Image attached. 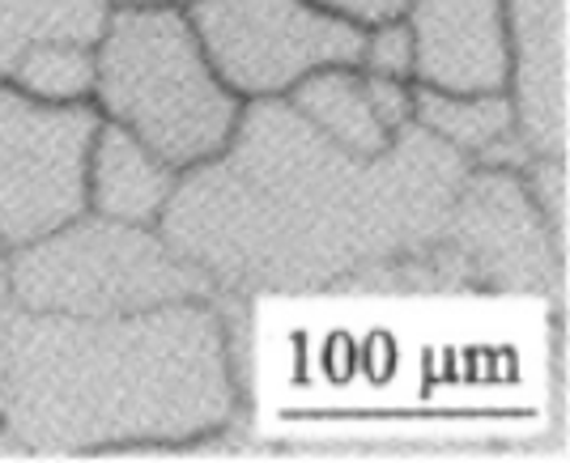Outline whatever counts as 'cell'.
Instances as JSON below:
<instances>
[{
	"label": "cell",
	"instance_id": "6",
	"mask_svg": "<svg viewBox=\"0 0 570 463\" xmlns=\"http://www.w3.org/2000/svg\"><path fill=\"white\" fill-rule=\"evenodd\" d=\"M205 60L226 90L285 98L307 72L357 65L366 30L311 0H184Z\"/></svg>",
	"mask_w": 570,
	"mask_h": 463
},
{
	"label": "cell",
	"instance_id": "20",
	"mask_svg": "<svg viewBox=\"0 0 570 463\" xmlns=\"http://www.w3.org/2000/svg\"><path fill=\"white\" fill-rule=\"evenodd\" d=\"M13 302V277H9V247L0 243V311H9Z\"/></svg>",
	"mask_w": 570,
	"mask_h": 463
},
{
	"label": "cell",
	"instance_id": "15",
	"mask_svg": "<svg viewBox=\"0 0 570 463\" xmlns=\"http://www.w3.org/2000/svg\"><path fill=\"white\" fill-rule=\"evenodd\" d=\"M523 187L532 196V205L546 221L549 238L558 255L567 259V243H570V166L567 158H528L523 162Z\"/></svg>",
	"mask_w": 570,
	"mask_h": 463
},
{
	"label": "cell",
	"instance_id": "11",
	"mask_svg": "<svg viewBox=\"0 0 570 463\" xmlns=\"http://www.w3.org/2000/svg\"><path fill=\"white\" fill-rule=\"evenodd\" d=\"M413 124L448 140L476 166H515L523 170L528 158H537L523 145L515 128V102L511 90L499 93H448L413 86Z\"/></svg>",
	"mask_w": 570,
	"mask_h": 463
},
{
	"label": "cell",
	"instance_id": "4",
	"mask_svg": "<svg viewBox=\"0 0 570 463\" xmlns=\"http://www.w3.org/2000/svg\"><path fill=\"white\" fill-rule=\"evenodd\" d=\"M9 277V306L77 319L137 315L188 298H222L200 268L170 252L158 226L111 221L90 209L60 230L13 247Z\"/></svg>",
	"mask_w": 570,
	"mask_h": 463
},
{
	"label": "cell",
	"instance_id": "9",
	"mask_svg": "<svg viewBox=\"0 0 570 463\" xmlns=\"http://www.w3.org/2000/svg\"><path fill=\"white\" fill-rule=\"evenodd\" d=\"M515 128L537 158L570 154V0H502Z\"/></svg>",
	"mask_w": 570,
	"mask_h": 463
},
{
	"label": "cell",
	"instance_id": "7",
	"mask_svg": "<svg viewBox=\"0 0 570 463\" xmlns=\"http://www.w3.org/2000/svg\"><path fill=\"white\" fill-rule=\"evenodd\" d=\"M95 102H43L0 81V243L13 252L69 226L86 205Z\"/></svg>",
	"mask_w": 570,
	"mask_h": 463
},
{
	"label": "cell",
	"instance_id": "5",
	"mask_svg": "<svg viewBox=\"0 0 570 463\" xmlns=\"http://www.w3.org/2000/svg\"><path fill=\"white\" fill-rule=\"evenodd\" d=\"M562 294L567 259L515 166H469L452 217L426 252L404 255L366 280L362 294Z\"/></svg>",
	"mask_w": 570,
	"mask_h": 463
},
{
	"label": "cell",
	"instance_id": "22",
	"mask_svg": "<svg viewBox=\"0 0 570 463\" xmlns=\"http://www.w3.org/2000/svg\"><path fill=\"white\" fill-rule=\"evenodd\" d=\"M179 4H184V0H179Z\"/></svg>",
	"mask_w": 570,
	"mask_h": 463
},
{
	"label": "cell",
	"instance_id": "2",
	"mask_svg": "<svg viewBox=\"0 0 570 463\" xmlns=\"http://www.w3.org/2000/svg\"><path fill=\"white\" fill-rule=\"evenodd\" d=\"M4 439L26 455L179 451L230 430L238 378L217 298L77 319L4 311Z\"/></svg>",
	"mask_w": 570,
	"mask_h": 463
},
{
	"label": "cell",
	"instance_id": "17",
	"mask_svg": "<svg viewBox=\"0 0 570 463\" xmlns=\"http://www.w3.org/2000/svg\"><path fill=\"white\" fill-rule=\"evenodd\" d=\"M366 81V98L375 107V116L387 132H401L404 124L413 119V81H396V77H380V72L362 69Z\"/></svg>",
	"mask_w": 570,
	"mask_h": 463
},
{
	"label": "cell",
	"instance_id": "16",
	"mask_svg": "<svg viewBox=\"0 0 570 463\" xmlns=\"http://www.w3.org/2000/svg\"><path fill=\"white\" fill-rule=\"evenodd\" d=\"M357 69L396 77V81H413V35H409V22L392 18V22L366 26Z\"/></svg>",
	"mask_w": 570,
	"mask_h": 463
},
{
	"label": "cell",
	"instance_id": "14",
	"mask_svg": "<svg viewBox=\"0 0 570 463\" xmlns=\"http://www.w3.org/2000/svg\"><path fill=\"white\" fill-rule=\"evenodd\" d=\"M18 90L35 93L43 102H90L95 93V47L69 39L30 43L9 72Z\"/></svg>",
	"mask_w": 570,
	"mask_h": 463
},
{
	"label": "cell",
	"instance_id": "12",
	"mask_svg": "<svg viewBox=\"0 0 570 463\" xmlns=\"http://www.w3.org/2000/svg\"><path fill=\"white\" fill-rule=\"evenodd\" d=\"M285 102L307 124H315L328 140H336L341 149L362 154V158L383 154L392 145V137H396L375 116L357 65H328V69L307 72L294 90L285 93Z\"/></svg>",
	"mask_w": 570,
	"mask_h": 463
},
{
	"label": "cell",
	"instance_id": "13",
	"mask_svg": "<svg viewBox=\"0 0 570 463\" xmlns=\"http://www.w3.org/2000/svg\"><path fill=\"white\" fill-rule=\"evenodd\" d=\"M107 9L111 0H0V81H9L30 43L69 39L95 47Z\"/></svg>",
	"mask_w": 570,
	"mask_h": 463
},
{
	"label": "cell",
	"instance_id": "19",
	"mask_svg": "<svg viewBox=\"0 0 570 463\" xmlns=\"http://www.w3.org/2000/svg\"><path fill=\"white\" fill-rule=\"evenodd\" d=\"M4 374H9V327H4V311H0V417H4ZM0 455H13L4 425H0Z\"/></svg>",
	"mask_w": 570,
	"mask_h": 463
},
{
	"label": "cell",
	"instance_id": "8",
	"mask_svg": "<svg viewBox=\"0 0 570 463\" xmlns=\"http://www.w3.org/2000/svg\"><path fill=\"white\" fill-rule=\"evenodd\" d=\"M413 86L448 93L511 90V30L502 0H409Z\"/></svg>",
	"mask_w": 570,
	"mask_h": 463
},
{
	"label": "cell",
	"instance_id": "1",
	"mask_svg": "<svg viewBox=\"0 0 570 463\" xmlns=\"http://www.w3.org/2000/svg\"><path fill=\"white\" fill-rule=\"evenodd\" d=\"M469 166L413 119L362 158L285 98H247L230 145L179 170L158 234L217 294H362L443 234Z\"/></svg>",
	"mask_w": 570,
	"mask_h": 463
},
{
	"label": "cell",
	"instance_id": "18",
	"mask_svg": "<svg viewBox=\"0 0 570 463\" xmlns=\"http://www.w3.org/2000/svg\"><path fill=\"white\" fill-rule=\"evenodd\" d=\"M311 4L328 9L336 18H350V22H357L362 30H366V26L392 22V18H404V9H409V0H311Z\"/></svg>",
	"mask_w": 570,
	"mask_h": 463
},
{
	"label": "cell",
	"instance_id": "10",
	"mask_svg": "<svg viewBox=\"0 0 570 463\" xmlns=\"http://www.w3.org/2000/svg\"><path fill=\"white\" fill-rule=\"evenodd\" d=\"M179 184V170L149 154L128 128L102 119L86 162V205L98 217L158 226V213L167 209L170 191Z\"/></svg>",
	"mask_w": 570,
	"mask_h": 463
},
{
	"label": "cell",
	"instance_id": "21",
	"mask_svg": "<svg viewBox=\"0 0 570 463\" xmlns=\"http://www.w3.org/2000/svg\"><path fill=\"white\" fill-rule=\"evenodd\" d=\"M111 4H158V0H111Z\"/></svg>",
	"mask_w": 570,
	"mask_h": 463
},
{
	"label": "cell",
	"instance_id": "3",
	"mask_svg": "<svg viewBox=\"0 0 570 463\" xmlns=\"http://www.w3.org/2000/svg\"><path fill=\"white\" fill-rule=\"evenodd\" d=\"M90 102L175 170L217 158L243 116V98L205 60L179 0L107 9Z\"/></svg>",
	"mask_w": 570,
	"mask_h": 463
}]
</instances>
